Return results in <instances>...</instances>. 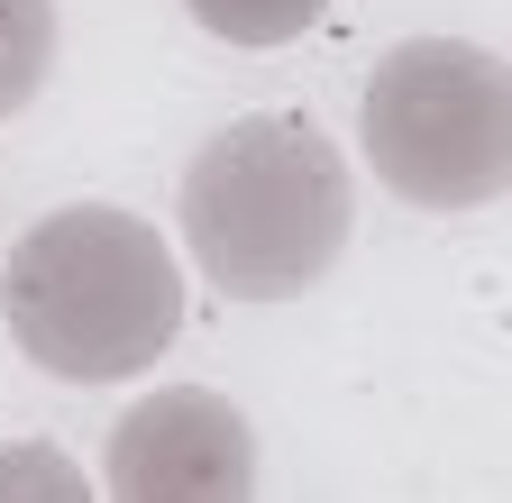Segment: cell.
Instances as JSON below:
<instances>
[{"label": "cell", "mask_w": 512, "mask_h": 503, "mask_svg": "<svg viewBox=\"0 0 512 503\" xmlns=\"http://www.w3.org/2000/svg\"><path fill=\"white\" fill-rule=\"evenodd\" d=\"M174 229L229 302H284V293H311L348 257L357 174L320 119L247 110L183 165Z\"/></svg>", "instance_id": "cell-1"}, {"label": "cell", "mask_w": 512, "mask_h": 503, "mask_svg": "<svg viewBox=\"0 0 512 503\" xmlns=\"http://www.w3.org/2000/svg\"><path fill=\"white\" fill-rule=\"evenodd\" d=\"M10 339L64 375V385H119L147 375L183 330V266L156 220L119 202H64L46 211L10 266H0Z\"/></svg>", "instance_id": "cell-2"}, {"label": "cell", "mask_w": 512, "mask_h": 503, "mask_svg": "<svg viewBox=\"0 0 512 503\" xmlns=\"http://www.w3.org/2000/svg\"><path fill=\"white\" fill-rule=\"evenodd\" d=\"M357 156L412 211H485L512 183V83L467 37H403L357 101Z\"/></svg>", "instance_id": "cell-3"}, {"label": "cell", "mask_w": 512, "mask_h": 503, "mask_svg": "<svg viewBox=\"0 0 512 503\" xmlns=\"http://www.w3.org/2000/svg\"><path fill=\"white\" fill-rule=\"evenodd\" d=\"M101 485L119 503H238L256 494V430L202 385H156L110 421Z\"/></svg>", "instance_id": "cell-4"}, {"label": "cell", "mask_w": 512, "mask_h": 503, "mask_svg": "<svg viewBox=\"0 0 512 503\" xmlns=\"http://www.w3.org/2000/svg\"><path fill=\"white\" fill-rule=\"evenodd\" d=\"M55 74V0H0V119H19Z\"/></svg>", "instance_id": "cell-5"}, {"label": "cell", "mask_w": 512, "mask_h": 503, "mask_svg": "<svg viewBox=\"0 0 512 503\" xmlns=\"http://www.w3.org/2000/svg\"><path fill=\"white\" fill-rule=\"evenodd\" d=\"M192 28L220 37V46H293L302 28H320L330 0H183Z\"/></svg>", "instance_id": "cell-6"}, {"label": "cell", "mask_w": 512, "mask_h": 503, "mask_svg": "<svg viewBox=\"0 0 512 503\" xmlns=\"http://www.w3.org/2000/svg\"><path fill=\"white\" fill-rule=\"evenodd\" d=\"M0 494H55V503H74L83 494V467L28 439V449H0Z\"/></svg>", "instance_id": "cell-7"}]
</instances>
